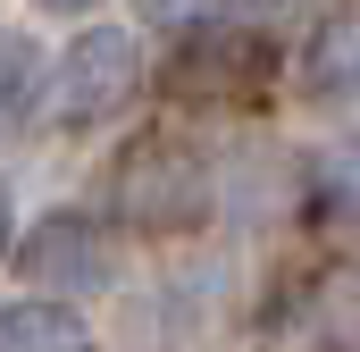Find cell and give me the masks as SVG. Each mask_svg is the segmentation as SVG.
I'll return each mask as SVG.
<instances>
[{
	"label": "cell",
	"mask_w": 360,
	"mask_h": 352,
	"mask_svg": "<svg viewBox=\"0 0 360 352\" xmlns=\"http://www.w3.org/2000/svg\"><path fill=\"white\" fill-rule=\"evenodd\" d=\"M109 201L134 235H193L210 210H218V160L184 134V126H151L117 151L109 168Z\"/></svg>",
	"instance_id": "1"
},
{
	"label": "cell",
	"mask_w": 360,
	"mask_h": 352,
	"mask_svg": "<svg viewBox=\"0 0 360 352\" xmlns=\"http://www.w3.org/2000/svg\"><path fill=\"white\" fill-rule=\"evenodd\" d=\"M143 84H151V59H143L134 25H84L51 59V118L59 126H109L134 109Z\"/></svg>",
	"instance_id": "2"
},
{
	"label": "cell",
	"mask_w": 360,
	"mask_h": 352,
	"mask_svg": "<svg viewBox=\"0 0 360 352\" xmlns=\"http://www.w3.org/2000/svg\"><path fill=\"white\" fill-rule=\"evenodd\" d=\"M276 76V51L252 34V25H201L184 34L160 68V92L176 109H252Z\"/></svg>",
	"instance_id": "3"
},
{
	"label": "cell",
	"mask_w": 360,
	"mask_h": 352,
	"mask_svg": "<svg viewBox=\"0 0 360 352\" xmlns=\"http://www.w3.org/2000/svg\"><path fill=\"white\" fill-rule=\"evenodd\" d=\"M17 277L34 285V302H68V310H76L84 294H101V285L117 277V244H109V227L84 218V210H51V218L25 227Z\"/></svg>",
	"instance_id": "4"
},
{
	"label": "cell",
	"mask_w": 360,
	"mask_h": 352,
	"mask_svg": "<svg viewBox=\"0 0 360 352\" xmlns=\"http://www.w3.org/2000/svg\"><path fill=\"white\" fill-rule=\"evenodd\" d=\"M293 84L319 109H352L360 101V17H335V25L310 34V51L293 59Z\"/></svg>",
	"instance_id": "5"
},
{
	"label": "cell",
	"mask_w": 360,
	"mask_h": 352,
	"mask_svg": "<svg viewBox=\"0 0 360 352\" xmlns=\"http://www.w3.org/2000/svg\"><path fill=\"white\" fill-rule=\"evenodd\" d=\"M0 352H92V327L68 302H0Z\"/></svg>",
	"instance_id": "6"
},
{
	"label": "cell",
	"mask_w": 360,
	"mask_h": 352,
	"mask_svg": "<svg viewBox=\"0 0 360 352\" xmlns=\"http://www.w3.org/2000/svg\"><path fill=\"white\" fill-rule=\"evenodd\" d=\"M42 92H51V68H42V51H34L25 34H0V126H25Z\"/></svg>",
	"instance_id": "7"
},
{
	"label": "cell",
	"mask_w": 360,
	"mask_h": 352,
	"mask_svg": "<svg viewBox=\"0 0 360 352\" xmlns=\"http://www.w3.org/2000/svg\"><path fill=\"white\" fill-rule=\"evenodd\" d=\"M319 193H327L335 210H360V134H344V143L319 160Z\"/></svg>",
	"instance_id": "8"
},
{
	"label": "cell",
	"mask_w": 360,
	"mask_h": 352,
	"mask_svg": "<svg viewBox=\"0 0 360 352\" xmlns=\"http://www.w3.org/2000/svg\"><path fill=\"white\" fill-rule=\"evenodd\" d=\"M134 8H143V17H160V25H176V17L193 8V0H134Z\"/></svg>",
	"instance_id": "9"
},
{
	"label": "cell",
	"mask_w": 360,
	"mask_h": 352,
	"mask_svg": "<svg viewBox=\"0 0 360 352\" xmlns=\"http://www.w3.org/2000/svg\"><path fill=\"white\" fill-rule=\"evenodd\" d=\"M235 17H276V8H293V0H226Z\"/></svg>",
	"instance_id": "10"
},
{
	"label": "cell",
	"mask_w": 360,
	"mask_h": 352,
	"mask_svg": "<svg viewBox=\"0 0 360 352\" xmlns=\"http://www.w3.org/2000/svg\"><path fill=\"white\" fill-rule=\"evenodd\" d=\"M34 8H51V17H84V8H101V0H34Z\"/></svg>",
	"instance_id": "11"
},
{
	"label": "cell",
	"mask_w": 360,
	"mask_h": 352,
	"mask_svg": "<svg viewBox=\"0 0 360 352\" xmlns=\"http://www.w3.org/2000/svg\"><path fill=\"white\" fill-rule=\"evenodd\" d=\"M0 252H8V184H0Z\"/></svg>",
	"instance_id": "12"
}]
</instances>
